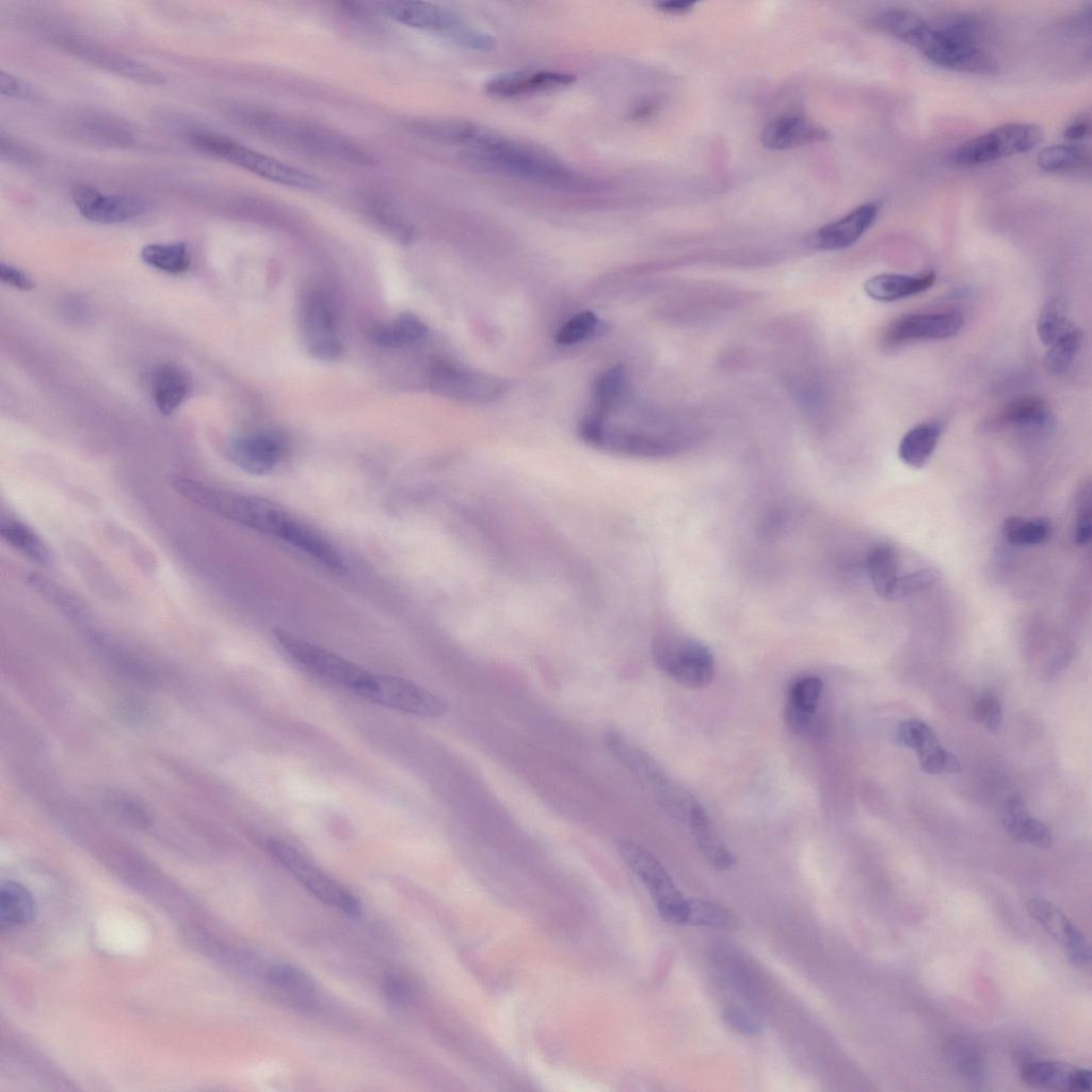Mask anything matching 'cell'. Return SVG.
I'll return each mask as SVG.
<instances>
[{
    "instance_id": "6da1fadb",
    "label": "cell",
    "mask_w": 1092,
    "mask_h": 1092,
    "mask_svg": "<svg viewBox=\"0 0 1092 1092\" xmlns=\"http://www.w3.org/2000/svg\"><path fill=\"white\" fill-rule=\"evenodd\" d=\"M877 25L943 68L979 75L993 74L997 68L995 60L981 44L963 39L936 22L929 23L911 11H884L879 15Z\"/></svg>"
},
{
    "instance_id": "7a4b0ae2",
    "label": "cell",
    "mask_w": 1092,
    "mask_h": 1092,
    "mask_svg": "<svg viewBox=\"0 0 1092 1092\" xmlns=\"http://www.w3.org/2000/svg\"><path fill=\"white\" fill-rule=\"evenodd\" d=\"M235 113L247 129L291 151L351 165H366L372 161L363 147L327 127L253 107L236 109Z\"/></svg>"
},
{
    "instance_id": "3957f363",
    "label": "cell",
    "mask_w": 1092,
    "mask_h": 1092,
    "mask_svg": "<svg viewBox=\"0 0 1092 1092\" xmlns=\"http://www.w3.org/2000/svg\"><path fill=\"white\" fill-rule=\"evenodd\" d=\"M460 159L470 167L552 186H576L579 179L560 160L545 150L503 136L491 129Z\"/></svg>"
},
{
    "instance_id": "277c9868",
    "label": "cell",
    "mask_w": 1092,
    "mask_h": 1092,
    "mask_svg": "<svg viewBox=\"0 0 1092 1092\" xmlns=\"http://www.w3.org/2000/svg\"><path fill=\"white\" fill-rule=\"evenodd\" d=\"M170 483L181 497L204 510L282 541L294 521L278 505L257 496L216 488L180 473L170 476Z\"/></svg>"
},
{
    "instance_id": "5b68a950",
    "label": "cell",
    "mask_w": 1092,
    "mask_h": 1092,
    "mask_svg": "<svg viewBox=\"0 0 1092 1092\" xmlns=\"http://www.w3.org/2000/svg\"><path fill=\"white\" fill-rule=\"evenodd\" d=\"M190 143L205 154L227 161L275 183L303 190H315L321 187L315 176L225 135L204 130L194 131L190 134Z\"/></svg>"
},
{
    "instance_id": "8992f818",
    "label": "cell",
    "mask_w": 1092,
    "mask_h": 1092,
    "mask_svg": "<svg viewBox=\"0 0 1092 1092\" xmlns=\"http://www.w3.org/2000/svg\"><path fill=\"white\" fill-rule=\"evenodd\" d=\"M658 669L687 689L707 687L714 675V658L701 641L681 635H662L653 643Z\"/></svg>"
},
{
    "instance_id": "52a82bcc",
    "label": "cell",
    "mask_w": 1092,
    "mask_h": 1092,
    "mask_svg": "<svg viewBox=\"0 0 1092 1092\" xmlns=\"http://www.w3.org/2000/svg\"><path fill=\"white\" fill-rule=\"evenodd\" d=\"M274 638L284 653L306 672L355 694L371 673L286 630L276 629Z\"/></svg>"
},
{
    "instance_id": "ba28073f",
    "label": "cell",
    "mask_w": 1092,
    "mask_h": 1092,
    "mask_svg": "<svg viewBox=\"0 0 1092 1092\" xmlns=\"http://www.w3.org/2000/svg\"><path fill=\"white\" fill-rule=\"evenodd\" d=\"M267 847L273 858L321 902L351 918L362 914L358 899L299 850L277 839L268 841Z\"/></svg>"
},
{
    "instance_id": "9c48e42d",
    "label": "cell",
    "mask_w": 1092,
    "mask_h": 1092,
    "mask_svg": "<svg viewBox=\"0 0 1092 1092\" xmlns=\"http://www.w3.org/2000/svg\"><path fill=\"white\" fill-rule=\"evenodd\" d=\"M1043 140L1040 126L1010 123L977 135L957 147L950 155L958 166H975L1031 150Z\"/></svg>"
},
{
    "instance_id": "30bf717a",
    "label": "cell",
    "mask_w": 1092,
    "mask_h": 1092,
    "mask_svg": "<svg viewBox=\"0 0 1092 1092\" xmlns=\"http://www.w3.org/2000/svg\"><path fill=\"white\" fill-rule=\"evenodd\" d=\"M617 850L649 892L659 914L668 922L684 925L687 898L663 865L648 850L632 840H621Z\"/></svg>"
},
{
    "instance_id": "8fae6325",
    "label": "cell",
    "mask_w": 1092,
    "mask_h": 1092,
    "mask_svg": "<svg viewBox=\"0 0 1092 1092\" xmlns=\"http://www.w3.org/2000/svg\"><path fill=\"white\" fill-rule=\"evenodd\" d=\"M356 695L376 705L424 718L441 717L448 709L447 703L436 694L391 675L371 673Z\"/></svg>"
},
{
    "instance_id": "7c38bea8",
    "label": "cell",
    "mask_w": 1092,
    "mask_h": 1092,
    "mask_svg": "<svg viewBox=\"0 0 1092 1092\" xmlns=\"http://www.w3.org/2000/svg\"><path fill=\"white\" fill-rule=\"evenodd\" d=\"M428 381L435 394L475 404L493 402L505 390L500 379L444 360L430 367Z\"/></svg>"
},
{
    "instance_id": "4fadbf2b",
    "label": "cell",
    "mask_w": 1092,
    "mask_h": 1092,
    "mask_svg": "<svg viewBox=\"0 0 1092 1092\" xmlns=\"http://www.w3.org/2000/svg\"><path fill=\"white\" fill-rule=\"evenodd\" d=\"M79 213L98 224H117L134 220L150 208L149 200L136 193H103L93 186L77 183L70 191Z\"/></svg>"
},
{
    "instance_id": "5bb4252c",
    "label": "cell",
    "mask_w": 1092,
    "mask_h": 1092,
    "mask_svg": "<svg viewBox=\"0 0 1092 1092\" xmlns=\"http://www.w3.org/2000/svg\"><path fill=\"white\" fill-rule=\"evenodd\" d=\"M303 338L308 353L321 360L330 362L342 353L334 309L326 296L319 292L309 293L302 309Z\"/></svg>"
},
{
    "instance_id": "9a60e30c",
    "label": "cell",
    "mask_w": 1092,
    "mask_h": 1092,
    "mask_svg": "<svg viewBox=\"0 0 1092 1092\" xmlns=\"http://www.w3.org/2000/svg\"><path fill=\"white\" fill-rule=\"evenodd\" d=\"M607 749L646 786L654 790L662 807L674 804L684 790L673 784L660 766L643 750L630 743L621 734L609 732L605 736Z\"/></svg>"
},
{
    "instance_id": "2e32d148",
    "label": "cell",
    "mask_w": 1092,
    "mask_h": 1092,
    "mask_svg": "<svg viewBox=\"0 0 1092 1092\" xmlns=\"http://www.w3.org/2000/svg\"><path fill=\"white\" fill-rule=\"evenodd\" d=\"M1031 917L1063 948L1070 962L1085 967L1090 962V945L1077 925L1053 902L1032 898L1027 903Z\"/></svg>"
},
{
    "instance_id": "e0dca14e",
    "label": "cell",
    "mask_w": 1092,
    "mask_h": 1092,
    "mask_svg": "<svg viewBox=\"0 0 1092 1092\" xmlns=\"http://www.w3.org/2000/svg\"><path fill=\"white\" fill-rule=\"evenodd\" d=\"M62 44L77 57L110 73L145 84L163 85L166 83L165 76L152 66L106 49L84 37L65 38Z\"/></svg>"
},
{
    "instance_id": "ac0fdd59",
    "label": "cell",
    "mask_w": 1092,
    "mask_h": 1092,
    "mask_svg": "<svg viewBox=\"0 0 1092 1092\" xmlns=\"http://www.w3.org/2000/svg\"><path fill=\"white\" fill-rule=\"evenodd\" d=\"M897 741L913 750L921 769L930 774L961 771L959 759L944 749L934 730L924 721L904 720L896 728Z\"/></svg>"
},
{
    "instance_id": "d6986e66",
    "label": "cell",
    "mask_w": 1092,
    "mask_h": 1092,
    "mask_svg": "<svg viewBox=\"0 0 1092 1092\" xmlns=\"http://www.w3.org/2000/svg\"><path fill=\"white\" fill-rule=\"evenodd\" d=\"M964 317L956 310L921 312L903 316L887 328L885 340L889 346L916 340H942L958 335Z\"/></svg>"
},
{
    "instance_id": "ffe728a7",
    "label": "cell",
    "mask_w": 1092,
    "mask_h": 1092,
    "mask_svg": "<svg viewBox=\"0 0 1092 1092\" xmlns=\"http://www.w3.org/2000/svg\"><path fill=\"white\" fill-rule=\"evenodd\" d=\"M382 10L399 23L443 34L453 42L467 28L457 14L429 2L386 1Z\"/></svg>"
},
{
    "instance_id": "44dd1931",
    "label": "cell",
    "mask_w": 1092,
    "mask_h": 1092,
    "mask_svg": "<svg viewBox=\"0 0 1092 1092\" xmlns=\"http://www.w3.org/2000/svg\"><path fill=\"white\" fill-rule=\"evenodd\" d=\"M1017 1067L1022 1080L1035 1088L1058 1091H1087L1091 1087L1089 1070L1056 1060H1041L1019 1056Z\"/></svg>"
},
{
    "instance_id": "7402d4cb",
    "label": "cell",
    "mask_w": 1092,
    "mask_h": 1092,
    "mask_svg": "<svg viewBox=\"0 0 1092 1092\" xmlns=\"http://www.w3.org/2000/svg\"><path fill=\"white\" fill-rule=\"evenodd\" d=\"M576 76L557 70H516L491 78L485 91L497 98H518L559 90L573 84Z\"/></svg>"
},
{
    "instance_id": "603a6c76",
    "label": "cell",
    "mask_w": 1092,
    "mask_h": 1092,
    "mask_svg": "<svg viewBox=\"0 0 1092 1092\" xmlns=\"http://www.w3.org/2000/svg\"><path fill=\"white\" fill-rule=\"evenodd\" d=\"M283 453L284 444L280 437L263 432L235 437L228 448L232 463L254 476H263L272 471Z\"/></svg>"
},
{
    "instance_id": "cb8c5ba5",
    "label": "cell",
    "mask_w": 1092,
    "mask_h": 1092,
    "mask_svg": "<svg viewBox=\"0 0 1092 1092\" xmlns=\"http://www.w3.org/2000/svg\"><path fill=\"white\" fill-rule=\"evenodd\" d=\"M260 980L278 999L293 1008L311 1009L317 1001V989L310 977L291 964L269 961Z\"/></svg>"
},
{
    "instance_id": "d4e9b609",
    "label": "cell",
    "mask_w": 1092,
    "mask_h": 1092,
    "mask_svg": "<svg viewBox=\"0 0 1092 1092\" xmlns=\"http://www.w3.org/2000/svg\"><path fill=\"white\" fill-rule=\"evenodd\" d=\"M880 207L874 202L863 204L841 219L821 227L816 244L821 250L836 251L853 245L876 222Z\"/></svg>"
},
{
    "instance_id": "484cf974",
    "label": "cell",
    "mask_w": 1092,
    "mask_h": 1092,
    "mask_svg": "<svg viewBox=\"0 0 1092 1092\" xmlns=\"http://www.w3.org/2000/svg\"><path fill=\"white\" fill-rule=\"evenodd\" d=\"M821 693L822 681L817 676L801 677L790 686L785 721L791 732L806 736L814 730Z\"/></svg>"
},
{
    "instance_id": "4316f807",
    "label": "cell",
    "mask_w": 1092,
    "mask_h": 1092,
    "mask_svg": "<svg viewBox=\"0 0 1092 1092\" xmlns=\"http://www.w3.org/2000/svg\"><path fill=\"white\" fill-rule=\"evenodd\" d=\"M826 136V131L809 119L796 114H785L766 124L760 140L769 149L784 150L823 141Z\"/></svg>"
},
{
    "instance_id": "83f0119b",
    "label": "cell",
    "mask_w": 1092,
    "mask_h": 1092,
    "mask_svg": "<svg viewBox=\"0 0 1092 1092\" xmlns=\"http://www.w3.org/2000/svg\"><path fill=\"white\" fill-rule=\"evenodd\" d=\"M685 821L698 850L712 867L726 870L735 864L733 852L720 838L705 808L696 800L689 806Z\"/></svg>"
},
{
    "instance_id": "f1b7e54d",
    "label": "cell",
    "mask_w": 1092,
    "mask_h": 1092,
    "mask_svg": "<svg viewBox=\"0 0 1092 1092\" xmlns=\"http://www.w3.org/2000/svg\"><path fill=\"white\" fill-rule=\"evenodd\" d=\"M935 279L933 271L919 274L883 273L868 278L864 291L874 301L890 303L927 291Z\"/></svg>"
},
{
    "instance_id": "f546056e",
    "label": "cell",
    "mask_w": 1092,
    "mask_h": 1092,
    "mask_svg": "<svg viewBox=\"0 0 1092 1092\" xmlns=\"http://www.w3.org/2000/svg\"><path fill=\"white\" fill-rule=\"evenodd\" d=\"M998 421L1019 431L1046 433L1054 427V415L1044 399L1025 395L1009 401L1000 410Z\"/></svg>"
},
{
    "instance_id": "4dcf8cb0",
    "label": "cell",
    "mask_w": 1092,
    "mask_h": 1092,
    "mask_svg": "<svg viewBox=\"0 0 1092 1092\" xmlns=\"http://www.w3.org/2000/svg\"><path fill=\"white\" fill-rule=\"evenodd\" d=\"M1001 822L1007 834L1016 841L1040 848L1051 845L1053 835L1049 828L1029 813L1025 801L1017 794L1005 802Z\"/></svg>"
},
{
    "instance_id": "1f68e13d",
    "label": "cell",
    "mask_w": 1092,
    "mask_h": 1092,
    "mask_svg": "<svg viewBox=\"0 0 1092 1092\" xmlns=\"http://www.w3.org/2000/svg\"><path fill=\"white\" fill-rule=\"evenodd\" d=\"M412 128L425 139L437 143L463 145L464 149L475 146L486 129L470 121L451 117L417 119Z\"/></svg>"
},
{
    "instance_id": "d6a6232c",
    "label": "cell",
    "mask_w": 1092,
    "mask_h": 1092,
    "mask_svg": "<svg viewBox=\"0 0 1092 1092\" xmlns=\"http://www.w3.org/2000/svg\"><path fill=\"white\" fill-rule=\"evenodd\" d=\"M191 390V381L184 370L175 364H162L154 372L151 395L162 415L173 414Z\"/></svg>"
},
{
    "instance_id": "836d02e7",
    "label": "cell",
    "mask_w": 1092,
    "mask_h": 1092,
    "mask_svg": "<svg viewBox=\"0 0 1092 1092\" xmlns=\"http://www.w3.org/2000/svg\"><path fill=\"white\" fill-rule=\"evenodd\" d=\"M866 566L876 594L884 600L895 599L900 580L896 550L887 544L873 546L867 555Z\"/></svg>"
},
{
    "instance_id": "e575fe53",
    "label": "cell",
    "mask_w": 1092,
    "mask_h": 1092,
    "mask_svg": "<svg viewBox=\"0 0 1092 1092\" xmlns=\"http://www.w3.org/2000/svg\"><path fill=\"white\" fill-rule=\"evenodd\" d=\"M941 434L942 425L936 422H921L914 425L899 443V459L910 467H924L935 451Z\"/></svg>"
},
{
    "instance_id": "d590c367",
    "label": "cell",
    "mask_w": 1092,
    "mask_h": 1092,
    "mask_svg": "<svg viewBox=\"0 0 1092 1092\" xmlns=\"http://www.w3.org/2000/svg\"><path fill=\"white\" fill-rule=\"evenodd\" d=\"M629 392L628 375L621 365L605 370L593 386L594 413L607 415L621 407Z\"/></svg>"
},
{
    "instance_id": "8d00e7d4",
    "label": "cell",
    "mask_w": 1092,
    "mask_h": 1092,
    "mask_svg": "<svg viewBox=\"0 0 1092 1092\" xmlns=\"http://www.w3.org/2000/svg\"><path fill=\"white\" fill-rule=\"evenodd\" d=\"M945 1057L959 1076L969 1085H980L984 1076L979 1047L966 1038L953 1037L944 1047Z\"/></svg>"
},
{
    "instance_id": "74e56055",
    "label": "cell",
    "mask_w": 1092,
    "mask_h": 1092,
    "mask_svg": "<svg viewBox=\"0 0 1092 1092\" xmlns=\"http://www.w3.org/2000/svg\"><path fill=\"white\" fill-rule=\"evenodd\" d=\"M35 914V903L29 890L19 883L7 881L0 886L1 928L29 924Z\"/></svg>"
},
{
    "instance_id": "f35d334b",
    "label": "cell",
    "mask_w": 1092,
    "mask_h": 1092,
    "mask_svg": "<svg viewBox=\"0 0 1092 1092\" xmlns=\"http://www.w3.org/2000/svg\"><path fill=\"white\" fill-rule=\"evenodd\" d=\"M0 534L2 539L28 559L42 565H49L52 556L36 532L26 524L9 518L1 521Z\"/></svg>"
},
{
    "instance_id": "ab89813d",
    "label": "cell",
    "mask_w": 1092,
    "mask_h": 1092,
    "mask_svg": "<svg viewBox=\"0 0 1092 1092\" xmlns=\"http://www.w3.org/2000/svg\"><path fill=\"white\" fill-rule=\"evenodd\" d=\"M427 333V325L418 317L404 312L389 324L374 326L371 338L380 346L398 348L419 341Z\"/></svg>"
},
{
    "instance_id": "60d3db41",
    "label": "cell",
    "mask_w": 1092,
    "mask_h": 1092,
    "mask_svg": "<svg viewBox=\"0 0 1092 1092\" xmlns=\"http://www.w3.org/2000/svg\"><path fill=\"white\" fill-rule=\"evenodd\" d=\"M1002 536L1015 546H1035L1047 542L1051 534V525L1044 517L1010 516L1001 526Z\"/></svg>"
},
{
    "instance_id": "b9f144b4",
    "label": "cell",
    "mask_w": 1092,
    "mask_h": 1092,
    "mask_svg": "<svg viewBox=\"0 0 1092 1092\" xmlns=\"http://www.w3.org/2000/svg\"><path fill=\"white\" fill-rule=\"evenodd\" d=\"M141 258L146 264L170 274L183 273L191 263L184 242L147 244L141 251Z\"/></svg>"
},
{
    "instance_id": "7bdbcfd3",
    "label": "cell",
    "mask_w": 1092,
    "mask_h": 1092,
    "mask_svg": "<svg viewBox=\"0 0 1092 1092\" xmlns=\"http://www.w3.org/2000/svg\"><path fill=\"white\" fill-rule=\"evenodd\" d=\"M1082 343V333L1075 326L1067 328L1051 343L1044 357L1046 369L1055 374L1066 372L1075 362Z\"/></svg>"
},
{
    "instance_id": "ee69618b",
    "label": "cell",
    "mask_w": 1092,
    "mask_h": 1092,
    "mask_svg": "<svg viewBox=\"0 0 1092 1092\" xmlns=\"http://www.w3.org/2000/svg\"><path fill=\"white\" fill-rule=\"evenodd\" d=\"M735 915L727 908L705 899H687L685 922L697 927L732 928Z\"/></svg>"
},
{
    "instance_id": "f6af8a7d",
    "label": "cell",
    "mask_w": 1092,
    "mask_h": 1092,
    "mask_svg": "<svg viewBox=\"0 0 1092 1092\" xmlns=\"http://www.w3.org/2000/svg\"><path fill=\"white\" fill-rule=\"evenodd\" d=\"M1037 162L1043 171L1064 173L1083 167L1088 159L1085 150L1079 146L1058 144L1044 147L1039 152Z\"/></svg>"
},
{
    "instance_id": "bcb514c9",
    "label": "cell",
    "mask_w": 1092,
    "mask_h": 1092,
    "mask_svg": "<svg viewBox=\"0 0 1092 1092\" xmlns=\"http://www.w3.org/2000/svg\"><path fill=\"white\" fill-rule=\"evenodd\" d=\"M603 323L594 312L584 310L576 314L563 324L556 335L559 344H575L603 333Z\"/></svg>"
},
{
    "instance_id": "7dc6e473",
    "label": "cell",
    "mask_w": 1092,
    "mask_h": 1092,
    "mask_svg": "<svg viewBox=\"0 0 1092 1092\" xmlns=\"http://www.w3.org/2000/svg\"><path fill=\"white\" fill-rule=\"evenodd\" d=\"M1066 306L1064 302L1055 298L1049 300L1041 309L1037 320V333L1040 340L1051 344L1066 328Z\"/></svg>"
},
{
    "instance_id": "c3c4849f",
    "label": "cell",
    "mask_w": 1092,
    "mask_h": 1092,
    "mask_svg": "<svg viewBox=\"0 0 1092 1092\" xmlns=\"http://www.w3.org/2000/svg\"><path fill=\"white\" fill-rule=\"evenodd\" d=\"M724 1022L735 1031L744 1035H756L762 1030V1022L755 1008L733 1003L723 1009Z\"/></svg>"
},
{
    "instance_id": "681fc988",
    "label": "cell",
    "mask_w": 1092,
    "mask_h": 1092,
    "mask_svg": "<svg viewBox=\"0 0 1092 1092\" xmlns=\"http://www.w3.org/2000/svg\"><path fill=\"white\" fill-rule=\"evenodd\" d=\"M371 213L398 240L405 242L412 237L411 224L390 203L376 199L371 205Z\"/></svg>"
},
{
    "instance_id": "f907efd6",
    "label": "cell",
    "mask_w": 1092,
    "mask_h": 1092,
    "mask_svg": "<svg viewBox=\"0 0 1092 1092\" xmlns=\"http://www.w3.org/2000/svg\"><path fill=\"white\" fill-rule=\"evenodd\" d=\"M1092 535V510L1090 484L1080 487L1077 497V517L1074 526V539L1077 545L1089 544Z\"/></svg>"
},
{
    "instance_id": "816d5d0a",
    "label": "cell",
    "mask_w": 1092,
    "mask_h": 1092,
    "mask_svg": "<svg viewBox=\"0 0 1092 1092\" xmlns=\"http://www.w3.org/2000/svg\"><path fill=\"white\" fill-rule=\"evenodd\" d=\"M0 92L3 96L20 100L38 101L42 99V94L35 86L5 70H1Z\"/></svg>"
},
{
    "instance_id": "f5cc1de1",
    "label": "cell",
    "mask_w": 1092,
    "mask_h": 1092,
    "mask_svg": "<svg viewBox=\"0 0 1092 1092\" xmlns=\"http://www.w3.org/2000/svg\"><path fill=\"white\" fill-rule=\"evenodd\" d=\"M975 717L990 732H997L1002 720L1001 706L998 698L986 693L975 705Z\"/></svg>"
},
{
    "instance_id": "db71d44e",
    "label": "cell",
    "mask_w": 1092,
    "mask_h": 1092,
    "mask_svg": "<svg viewBox=\"0 0 1092 1092\" xmlns=\"http://www.w3.org/2000/svg\"><path fill=\"white\" fill-rule=\"evenodd\" d=\"M383 996L387 1003L396 1009L405 1007L411 998V987L398 976H387L382 984Z\"/></svg>"
},
{
    "instance_id": "11a10c76",
    "label": "cell",
    "mask_w": 1092,
    "mask_h": 1092,
    "mask_svg": "<svg viewBox=\"0 0 1092 1092\" xmlns=\"http://www.w3.org/2000/svg\"><path fill=\"white\" fill-rule=\"evenodd\" d=\"M0 154L2 160L16 164L28 165L36 161V156L29 147L18 140L3 135V133L0 139Z\"/></svg>"
},
{
    "instance_id": "9f6ffc18",
    "label": "cell",
    "mask_w": 1092,
    "mask_h": 1092,
    "mask_svg": "<svg viewBox=\"0 0 1092 1092\" xmlns=\"http://www.w3.org/2000/svg\"><path fill=\"white\" fill-rule=\"evenodd\" d=\"M937 579L936 573L926 568L900 577L898 596L908 595L931 587Z\"/></svg>"
},
{
    "instance_id": "6f0895ef",
    "label": "cell",
    "mask_w": 1092,
    "mask_h": 1092,
    "mask_svg": "<svg viewBox=\"0 0 1092 1092\" xmlns=\"http://www.w3.org/2000/svg\"><path fill=\"white\" fill-rule=\"evenodd\" d=\"M0 277L2 282L22 291H29L35 286V283L28 273L6 263H1L0 266Z\"/></svg>"
},
{
    "instance_id": "680465c9",
    "label": "cell",
    "mask_w": 1092,
    "mask_h": 1092,
    "mask_svg": "<svg viewBox=\"0 0 1092 1092\" xmlns=\"http://www.w3.org/2000/svg\"><path fill=\"white\" fill-rule=\"evenodd\" d=\"M1090 133V122L1088 118L1081 117L1073 121L1063 132V136L1069 141H1079L1087 138Z\"/></svg>"
},
{
    "instance_id": "91938a15",
    "label": "cell",
    "mask_w": 1092,
    "mask_h": 1092,
    "mask_svg": "<svg viewBox=\"0 0 1092 1092\" xmlns=\"http://www.w3.org/2000/svg\"><path fill=\"white\" fill-rule=\"evenodd\" d=\"M694 2L691 1H663L657 4L658 10L669 14H686L692 10Z\"/></svg>"
}]
</instances>
